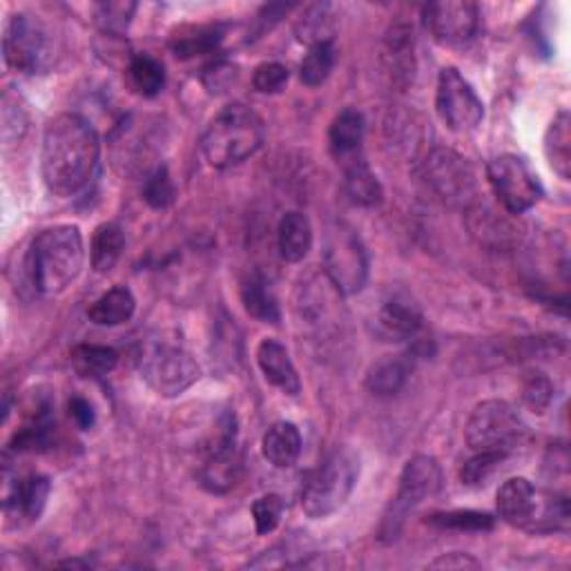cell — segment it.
<instances>
[{"instance_id":"6da1fadb","label":"cell","mask_w":571,"mask_h":571,"mask_svg":"<svg viewBox=\"0 0 571 571\" xmlns=\"http://www.w3.org/2000/svg\"><path fill=\"white\" fill-rule=\"evenodd\" d=\"M101 138L79 114H58L43 134L41 170L47 190L60 199L86 192L99 175Z\"/></svg>"},{"instance_id":"7a4b0ae2","label":"cell","mask_w":571,"mask_h":571,"mask_svg":"<svg viewBox=\"0 0 571 571\" xmlns=\"http://www.w3.org/2000/svg\"><path fill=\"white\" fill-rule=\"evenodd\" d=\"M86 264V246L79 226L58 224L41 231L27 255V270L34 291L54 298L77 281Z\"/></svg>"},{"instance_id":"3957f363","label":"cell","mask_w":571,"mask_h":571,"mask_svg":"<svg viewBox=\"0 0 571 571\" xmlns=\"http://www.w3.org/2000/svg\"><path fill=\"white\" fill-rule=\"evenodd\" d=\"M264 136L261 116L244 103H231L205 127L201 150L212 168L226 170L250 159L264 146Z\"/></svg>"},{"instance_id":"277c9868","label":"cell","mask_w":571,"mask_h":571,"mask_svg":"<svg viewBox=\"0 0 571 571\" xmlns=\"http://www.w3.org/2000/svg\"><path fill=\"white\" fill-rule=\"evenodd\" d=\"M497 514L516 529L551 534L567 527L569 503L564 495L540 493L527 478H512L497 491Z\"/></svg>"},{"instance_id":"5b68a950","label":"cell","mask_w":571,"mask_h":571,"mask_svg":"<svg viewBox=\"0 0 571 571\" xmlns=\"http://www.w3.org/2000/svg\"><path fill=\"white\" fill-rule=\"evenodd\" d=\"M360 478V458L350 449L337 447L306 478L302 489V510L313 520L337 514L355 491Z\"/></svg>"},{"instance_id":"8992f818","label":"cell","mask_w":571,"mask_h":571,"mask_svg":"<svg viewBox=\"0 0 571 571\" xmlns=\"http://www.w3.org/2000/svg\"><path fill=\"white\" fill-rule=\"evenodd\" d=\"M445 482L443 475V467L434 456H415L411 458L400 475V484H398V493L389 503L382 523H380V540L384 545L395 542L402 531L404 525L408 520V516L422 505L426 503L428 497H434L440 493Z\"/></svg>"},{"instance_id":"52a82bcc","label":"cell","mask_w":571,"mask_h":571,"mask_svg":"<svg viewBox=\"0 0 571 571\" xmlns=\"http://www.w3.org/2000/svg\"><path fill=\"white\" fill-rule=\"evenodd\" d=\"M527 436L518 411L505 400L480 402L464 426V440L473 451L512 454Z\"/></svg>"},{"instance_id":"ba28073f","label":"cell","mask_w":571,"mask_h":571,"mask_svg":"<svg viewBox=\"0 0 571 571\" xmlns=\"http://www.w3.org/2000/svg\"><path fill=\"white\" fill-rule=\"evenodd\" d=\"M138 371L146 382L161 398H177L188 391L201 376L194 357L177 342L157 339L143 350Z\"/></svg>"},{"instance_id":"9c48e42d","label":"cell","mask_w":571,"mask_h":571,"mask_svg":"<svg viewBox=\"0 0 571 571\" xmlns=\"http://www.w3.org/2000/svg\"><path fill=\"white\" fill-rule=\"evenodd\" d=\"M324 270L326 279L339 295L360 293L369 279L367 248L348 224L335 222L324 242Z\"/></svg>"},{"instance_id":"30bf717a","label":"cell","mask_w":571,"mask_h":571,"mask_svg":"<svg viewBox=\"0 0 571 571\" xmlns=\"http://www.w3.org/2000/svg\"><path fill=\"white\" fill-rule=\"evenodd\" d=\"M244 475V456L237 445V417L233 411H224L217 432L205 447V458L199 469L201 486L210 493L233 491Z\"/></svg>"},{"instance_id":"8fae6325","label":"cell","mask_w":571,"mask_h":571,"mask_svg":"<svg viewBox=\"0 0 571 571\" xmlns=\"http://www.w3.org/2000/svg\"><path fill=\"white\" fill-rule=\"evenodd\" d=\"M486 177L495 199L510 214H523L534 208L545 190L531 166L518 155H500L489 161Z\"/></svg>"},{"instance_id":"7c38bea8","label":"cell","mask_w":571,"mask_h":571,"mask_svg":"<svg viewBox=\"0 0 571 571\" xmlns=\"http://www.w3.org/2000/svg\"><path fill=\"white\" fill-rule=\"evenodd\" d=\"M422 177L440 201L454 208H469L475 201L473 168L451 148H436L428 153L422 164Z\"/></svg>"},{"instance_id":"4fadbf2b","label":"cell","mask_w":571,"mask_h":571,"mask_svg":"<svg viewBox=\"0 0 571 571\" xmlns=\"http://www.w3.org/2000/svg\"><path fill=\"white\" fill-rule=\"evenodd\" d=\"M3 52L12 69L21 75H38L49 65V32L36 16L16 14L5 27Z\"/></svg>"},{"instance_id":"5bb4252c","label":"cell","mask_w":571,"mask_h":571,"mask_svg":"<svg viewBox=\"0 0 571 571\" xmlns=\"http://www.w3.org/2000/svg\"><path fill=\"white\" fill-rule=\"evenodd\" d=\"M436 110L451 132H471L484 119L482 99L456 67H445L438 77Z\"/></svg>"},{"instance_id":"9a60e30c","label":"cell","mask_w":571,"mask_h":571,"mask_svg":"<svg viewBox=\"0 0 571 571\" xmlns=\"http://www.w3.org/2000/svg\"><path fill=\"white\" fill-rule=\"evenodd\" d=\"M424 30L445 47L471 43L480 27V10L469 0H438L422 10Z\"/></svg>"},{"instance_id":"2e32d148","label":"cell","mask_w":571,"mask_h":571,"mask_svg":"<svg viewBox=\"0 0 571 571\" xmlns=\"http://www.w3.org/2000/svg\"><path fill=\"white\" fill-rule=\"evenodd\" d=\"M49 491H52V482L43 473H27L21 478L16 475L14 482L5 475L3 512L8 523L16 527L36 523L47 507Z\"/></svg>"},{"instance_id":"e0dca14e","label":"cell","mask_w":571,"mask_h":571,"mask_svg":"<svg viewBox=\"0 0 571 571\" xmlns=\"http://www.w3.org/2000/svg\"><path fill=\"white\" fill-rule=\"evenodd\" d=\"M257 365L266 382L279 389L283 395L298 398L302 393V380L291 360V352L277 339H264L257 346Z\"/></svg>"},{"instance_id":"ac0fdd59","label":"cell","mask_w":571,"mask_h":571,"mask_svg":"<svg viewBox=\"0 0 571 571\" xmlns=\"http://www.w3.org/2000/svg\"><path fill=\"white\" fill-rule=\"evenodd\" d=\"M422 311L408 298H391L378 313V333L387 342H408L422 331Z\"/></svg>"},{"instance_id":"d6986e66","label":"cell","mask_w":571,"mask_h":571,"mask_svg":"<svg viewBox=\"0 0 571 571\" xmlns=\"http://www.w3.org/2000/svg\"><path fill=\"white\" fill-rule=\"evenodd\" d=\"M362 141H365V116L357 110H344L335 116L328 130V143L333 157L346 166L355 159H362Z\"/></svg>"},{"instance_id":"ffe728a7","label":"cell","mask_w":571,"mask_h":571,"mask_svg":"<svg viewBox=\"0 0 571 571\" xmlns=\"http://www.w3.org/2000/svg\"><path fill=\"white\" fill-rule=\"evenodd\" d=\"M467 226L480 244L495 246V248H503V246L512 244L518 233V228L510 222V217H505V214H497L493 208H489L486 203H478V201H473L467 208Z\"/></svg>"},{"instance_id":"44dd1931","label":"cell","mask_w":571,"mask_h":571,"mask_svg":"<svg viewBox=\"0 0 571 571\" xmlns=\"http://www.w3.org/2000/svg\"><path fill=\"white\" fill-rule=\"evenodd\" d=\"M277 248L283 261L300 264L313 248V226L304 212H286L277 228Z\"/></svg>"},{"instance_id":"7402d4cb","label":"cell","mask_w":571,"mask_h":571,"mask_svg":"<svg viewBox=\"0 0 571 571\" xmlns=\"http://www.w3.org/2000/svg\"><path fill=\"white\" fill-rule=\"evenodd\" d=\"M264 458L277 467L289 469L302 456V434L293 422H275L261 440Z\"/></svg>"},{"instance_id":"603a6c76","label":"cell","mask_w":571,"mask_h":571,"mask_svg":"<svg viewBox=\"0 0 571 571\" xmlns=\"http://www.w3.org/2000/svg\"><path fill=\"white\" fill-rule=\"evenodd\" d=\"M545 157L562 181L571 179V116L567 110L558 112L547 127Z\"/></svg>"},{"instance_id":"cb8c5ba5","label":"cell","mask_w":571,"mask_h":571,"mask_svg":"<svg viewBox=\"0 0 571 571\" xmlns=\"http://www.w3.org/2000/svg\"><path fill=\"white\" fill-rule=\"evenodd\" d=\"M344 188L348 199L362 208H376L384 199V188L365 161V157L344 166Z\"/></svg>"},{"instance_id":"d4e9b609","label":"cell","mask_w":571,"mask_h":571,"mask_svg":"<svg viewBox=\"0 0 571 571\" xmlns=\"http://www.w3.org/2000/svg\"><path fill=\"white\" fill-rule=\"evenodd\" d=\"M136 311V300L127 286H114L108 293H103L90 309L88 317L97 326H121L132 320Z\"/></svg>"},{"instance_id":"484cf974","label":"cell","mask_w":571,"mask_h":571,"mask_svg":"<svg viewBox=\"0 0 571 571\" xmlns=\"http://www.w3.org/2000/svg\"><path fill=\"white\" fill-rule=\"evenodd\" d=\"M411 373V357L408 355H395L387 357V360L378 362L369 376H367V389L376 398H395Z\"/></svg>"},{"instance_id":"4316f807","label":"cell","mask_w":571,"mask_h":571,"mask_svg":"<svg viewBox=\"0 0 571 571\" xmlns=\"http://www.w3.org/2000/svg\"><path fill=\"white\" fill-rule=\"evenodd\" d=\"M242 304L250 317L264 324H279L281 320L279 304L261 275H248L242 281Z\"/></svg>"},{"instance_id":"83f0119b","label":"cell","mask_w":571,"mask_h":571,"mask_svg":"<svg viewBox=\"0 0 571 571\" xmlns=\"http://www.w3.org/2000/svg\"><path fill=\"white\" fill-rule=\"evenodd\" d=\"M125 250V235L123 228L119 224H101L94 235H92V246H90V255H92V268L103 275L110 272L121 255Z\"/></svg>"},{"instance_id":"f1b7e54d","label":"cell","mask_w":571,"mask_h":571,"mask_svg":"<svg viewBox=\"0 0 571 571\" xmlns=\"http://www.w3.org/2000/svg\"><path fill=\"white\" fill-rule=\"evenodd\" d=\"M71 367L81 376V378H103L108 373H112L119 365V355L114 348L110 346H101V344H79L75 350H71Z\"/></svg>"},{"instance_id":"f546056e","label":"cell","mask_w":571,"mask_h":571,"mask_svg":"<svg viewBox=\"0 0 571 571\" xmlns=\"http://www.w3.org/2000/svg\"><path fill=\"white\" fill-rule=\"evenodd\" d=\"M132 88L146 99H155L166 88V67L150 54H136L127 67Z\"/></svg>"},{"instance_id":"4dcf8cb0","label":"cell","mask_w":571,"mask_h":571,"mask_svg":"<svg viewBox=\"0 0 571 571\" xmlns=\"http://www.w3.org/2000/svg\"><path fill=\"white\" fill-rule=\"evenodd\" d=\"M222 41H224L222 25H203V27H192L186 34H177L172 38L170 47L177 58H194V56L210 54L212 49H217Z\"/></svg>"},{"instance_id":"1f68e13d","label":"cell","mask_w":571,"mask_h":571,"mask_svg":"<svg viewBox=\"0 0 571 571\" xmlns=\"http://www.w3.org/2000/svg\"><path fill=\"white\" fill-rule=\"evenodd\" d=\"M387 58L391 60L393 81H404L413 77V32L406 25H398L387 38Z\"/></svg>"},{"instance_id":"d6a6232c","label":"cell","mask_w":571,"mask_h":571,"mask_svg":"<svg viewBox=\"0 0 571 571\" xmlns=\"http://www.w3.org/2000/svg\"><path fill=\"white\" fill-rule=\"evenodd\" d=\"M335 65V45L333 41H324L317 45H311L309 54L302 60L300 67V79L309 88H320L328 81L331 71Z\"/></svg>"},{"instance_id":"836d02e7","label":"cell","mask_w":571,"mask_h":571,"mask_svg":"<svg viewBox=\"0 0 571 571\" xmlns=\"http://www.w3.org/2000/svg\"><path fill=\"white\" fill-rule=\"evenodd\" d=\"M428 525L440 529H458V531H489L495 527V518L484 512L473 510H456V512H443L428 516Z\"/></svg>"},{"instance_id":"e575fe53","label":"cell","mask_w":571,"mask_h":571,"mask_svg":"<svg viewBox=\"0 0 571 571\" xmlns=\"http://www.w3.org/2000/svg\"><path fill=\"white\" fill-rule=\"evenodd\" d=\"M136 12V3H127V0H119V3H99L94 8V21L101 27V32L121 36Z\"/></svg>"},{"instance_id":"d590c367","label":"cell","mask_w":571,"mask_h":571,"mask_svg":"<svg viewBox=\"0 0 571 571\" xmlns=\"http://www.w3.org/2000/svg\"><path fill=\"white\" fill-rule=\"evenodd\" d=\"M507 458H510V454H503V451H475V456L471 460H467L460 469L462 484L480 486Z\"/></svg>"},{"instance_id":"8d00e7d4","label":"cell","mask_w":571,"mask_h":571,"mask_svg":"<svg viewBox=\"0 0 571 571\" xmlns=\"http://www.w3.org/2000/svg\"><path fill=\"white\" fill-rule=\"evenodd\" d=\"M283 497L277 493H268L257 497L253 503V520H255V529L259 536H268L272 534L283 516Z\"/></svg>"},{"instance_id":"74e56055","label":"cell","mask_w":571,"mask_h":571,"mask_svg":"<svg viewBox=\"0 0 571 571\" xmlns=\"http://www.w3.org/2000/svg\"><path fill=\"white\" fill-rule=\"evenodd\" d=\"M143 199L155 210H164L175 201V183L166 166H157L150 172L146 186H143Z\"/></svg>"},{"instance_id":"f35d334b","label":"cell","mask_w":571,"mask_h":571,"mask_svg":"<svg viewBox=\"0 0 571 571\" xmlns=\"http://www.w3.org/2000/svg\"><path fill=\"white\" fill-rule=\"evenodd\" d=\"M553 400V384L540 371H529L523 380V402L534 413H545Z\"/></svg>"},{"instance_id":"ab89813d","label":"cell","mask_w":571,"mask_h":571,"mask_svg":"<svg viewBox=\"0 0 571 571\" xmlns=\"http://www.w3.org/2000/svg\"><path fill=\"white\" fill-rule=\"evenodd\" d=\"M291 79V71L286 65L281 63H261L255 75H253V86L257 92L261 94H277L286 88V83H289Z\"/></svg>"},{"instance_id":"60d3db41","label":"cell","mask_w":571,"mask_h":571,"mask_svg":"<svg viewBox=\"0 0 571 571\" xmlns=\"http://www.w3.org/2000/svg\"><path fill=\"white\" fill-rule=\"evenodd\" d=\"M67 411H69V417L75 419V424L81 428V432H90V428L97 422V413H94L92 404L81 395H75L67 402Z\"/></svg>"},{"instance_id":"b9f144b4","label":"cell","mask_w":571,"mask_h":571,"mask_svg":"<svg viewBox=\"0 0 571 571\" xmlns=\"http://www.w3.org/2000/svg\"><path fill=\"white\" fill-rule=\"evenodd\" d=\"M482 564L471 558L469 553H460V551H454V553H445L440 558H436L434 562H428V569H480Z\"/></svg>"},{"instance_id":"7bdbcfd3","label":"cell","mask_w":571,"mask_h":571,"mask_svg":"<svg viewBox=\"0 0 571 571\" xmlns=\"http://www.w3.org/2000/svg\"><path fill=\"white\" fill-rule=\"evenodd\" d=\"M60 567H88V562H81V560H67V562H60Z\"/></svg>"}]
</instances>
